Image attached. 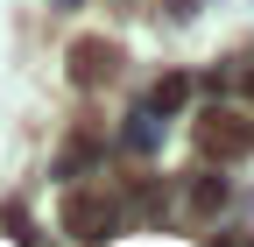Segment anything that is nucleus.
Masks as SVG:
<instances>
[{"label":"nucleus","instance_id":"1","mask_svg":"<svg viewBox=\"0 0 254 247\" xmlns=\"http://www.w3.org/2000/svg\"><path fill=\"white\" fill-rule=\"evenodd\" d=\"M64 233H78V240H106L113 226H120V205H113V191L106 184H78V191H64Z\"/></svg>","mask_w":254,"mask_h":247},{"label":"nucleus","instance_id":"2","mask_svg":"<svg viewBox=\"0 0 254 247\" xmlns=\"http://www.w3.org/2000/svg\"><path fill=\"white\" fill-rule=\"evenodd\" d=\"M198 148H205V156L212 163H233V156H247V148H254V127H247V120L240 113H198Z\"/></svg>","mask_w":254,"mask_h":247},{"label":"nucleus","instance_id":"3","mask_svg":"<svg viewBox=\"0 0 254 247\" xmlns=\"http://www.w3.org/2000/svg\"><path fill=\"white\" fill-rule=\"evenodd\" d=\"M113 71H120V50H113L106 36H85V43L71 50V85H85V92H92V85H106Z\"/></svg>","mask_w":254,"mask_h":247},{"label":"nucleus","instance_id":"4","mask_svg":"<svg viewBox=\"0 0 254 247\" xmlns=\"http://www.w3.org/2000/svg\"><path fill=\"white\" fill-rule=\"evenodd\" d=\"M219 205H226V184H212V177H198V184H190V212H198V219H212Z\"/></svg>","mask_w":254,"mask_h":247}]
</instances>
